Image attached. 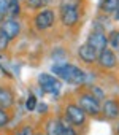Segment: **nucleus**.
<instances>
[{
	"mask_svg": "<svg viewBox=\"0 0 119 135\" xmlns=\"http://www.w3.org/2000/svg\"><path fill=\"white\" fill-rule=\"evenodd\" d=\"M102 111L108 119H114L119 116V103L116 100H106L102 107Z\"/></svg>",
	"mask_w": 119,
	"mask_h": 135,
	"instance_id": "obj_11",
	"label": "nucleus"
},
{
	"mask_svg": "<svg viewBox=\"0 0 119 135\" xmlns=\"http://www.w3.org/2000/svg\"><path fill=\"white\" fill-rule=\"evenodd\" d=\"M78 56H80V59H81V60H84V62L91 64V62H95V60H97L98 52H97L91 45L84 43V45H81V46L78 48Z\"/></svg>",
	"mask_w": 119,
	"mask_h": 135,
	"instance_id": "obj_10",
	"label": "nucleus"
},
{
	"mask_svg": "<svg viewBox=\"0 0 119 135\" xmlns=\"http://www.w3.org/2000/svg\"><path fill=\"white\" fill-rule=\"evenodd\" d=\"M97 62H98V65L102 67V69H108L110 70V69H114V67L117 65V57H116V54H114L113 49L105 48V49H102L98 52Z\"/></svg>",
	"mask_w": 119,
	"mask_h": 135,
	"instance_id": "obj_9",
	"label": "nucleus"
},
{
	"mask_svg": "<svg viewBox=\"0 0 119 135\" xmlns=\"http://www.w3.org/2000/svg\"><path fill=\"white\" fill-rule=\"evenodd\" d=\"M65 119L73 126H83L86 121V113L83 111V108L80 105L70 103L65 108Z\"/></svg>",
	"mask_w": 119,
	"mask_h": 135,
	"instance_id": "obj_6",
	"label": "nucleus"
},
{
	"mask_svg": "<svg viewBox=\"0 0 119 135\" xmlns=\"http://www.w3.org/2000/svg\"><path fill=\"white\" fill-rule=\"evenodd\" d=\"M38 84L43 89V92H46V94H59L62 89V83L56 76L48 75V73H41L38 76Z\"/></svg>",
	"mask_w": 119,
	"mask_h": 135,
	"instance_id": "obj_4",
	"label": "nucleus"
},
{
	"mask_svg": "<svg viewBox=\"0 0 119 135\" xmlns=\"http://www.w3.org/2000/svg\"><path fill=\"white\" fill-rule=\"evenodd\" d=\"M61 21L65 27H73L80 21V0H62Z\"/></svg>",
	"mask_w": 119,
	"mask_h": 135,
	"instance_id": "obj_2",
	"label": "nucleus"
},
{
	"mask_svg": "<svg viewBox=\"0 0 119 135\" xmlns=\"http://www.w3.org/2000/svg\"><path fill=\"white\" fill-rule=\"evenodd\" d=\"M48 2L49 0H26V5L29 7V8H32V10H43L46 5H48Z\"/></svg>",
	"mask_w": 119,
	"mask_h": 135,
	"instance_id": "obj_17",
	"label": "nucleus"
},
{
	"mask_svg": "<svg viewBox=\"0 0 119 135\" xmlns=\"http://www.w3.org/2000/svg\"><path fill=\"white\" fill-rule=\"evenodd\" d=\"M19 13H21V3H19V2H10L7 16H8V18H18Z\"/></svg>",
	"mask_w": 119,
	"mask_h": 135,
	"instance_id": "obj_16",
	"label": "nucleus"
},
{
	"mask_svg": "<svg viewBox=\"0 0 119 135\" xmlns=\"http://www.w3.org/2000/svg\"><path fill=\"white\" fill-rule=\"evenodd\" d=\"M57 124H59V129H61V133H62V135H76V132L73 130L72 124H70V122H67V119H65V118L57 119Z\"/></svg>",
	"mask_w": 119,
	"mask_h": 135,
	"instance_id": "obj_14",
	"label": "nucleus"
},
{
	"mask_svg": "<svg viewBox=\"0 0 119 135\" xmlns=\"http://www.w3.org/2000/svg\"><path fill=\"white\" fill-rule=\"evenodd\" d=\"M8 5H10V0H0V19H3V16H7Z\"/></svg>",
	"mask_w": 119,
	"mask_h": 135,
	"instance_id": "obj_20",
	"label": "nucleus"
},
{
	"mask_svg": "<svg viewBox=\"0 0 119 135\" xmlns=\"http://www.w3.org/2000/svg\"><path fill=\"white\" fill-rule=\"evenodd\" d=\"M87 45H91L97 52H100L102 49H105L108 46V35L105 33L103 29H95L89 33Z\"/></svg>",
	"mask_w": 119,
	"mask_h": 135,
	"instance_id": "obj_7",
	"label": "nucleus"
},
{
	"mask_svg": "<svg viewBox=\"0 0 119 135\" xmlns=\"http://www.w3.org/2000/svg\"><path fill=\"white\" fill-rule=\"evenodd\" d=\"M117 8H119V0H103L100 3V10L105 15H114Z\"/></svg>",
	"mask_w": 119,
	"mask_h": 135,
	"instance_id": "obj_13",
	"label": "nucleus"
},
{
	"mask_svg": "<svg viewBox=\"0 0 119 135\" xmlns=\"http://www.w3.org/2000/svg\"><path fill=\"white\" fill-rule=\"evenodd\" d=\"M52 73L56 76H61L64 81L70 84H83L86 81V73L80 67L73 64H59L52 67Z\"/></svg>",
	"mask_w": 119,
	"mask_h": 135,
	"instance_id": "obj_1",
	"label": "nucleus"
},
{
	"mask_svg": "<svg viewBox=\"0 0 119 135\" xmlns=\"http://www.w3.org/2000/svg\"><path fill=\"white\" fill-rule=\"evenodd\" d=\"M10 2H19V0H10Z\"/></svg>",
	"mask_w": 119,
	"mask_h": 135,
	"instance_id": "obj_25",
	"label": "nucleus"
},
{
	"mask_svg": "<svg viewBox=\"0 0 119 135\" xmlns=\"http://www.w3.org/2000/svg\"><path fill=\"white\" fill-rule=\"evenodd\" d=\"M8 121H10V116L7 113V110L5 108H0V129H2L3 126H7Z\"/></svg>",
	"mask_w": 119,
	"mask_h": 135,
	"instance_id": "obj_19",
	"label": "nucleus"
},
{
	"mask_svg": "<svg viewBox=\"0 0 119 135\" xmlns=\"http://www.w3.org/2000/svg\"><path fill=\"white\" fill-rule=\"evenodd\" d=\"M46 135H62L59 124H57V119H49L46 122Z\"/></svg>",
	"mask_w": 119,
	"mask_h": 135,
	"instance_id": "obj_15",
	"label": "nucleus"
},
{
	"mask_svg": "<svg viewBox=\"0 0 119 135\" xmlns=\"http://www.w3.org/2000/svg\"><path fill=\"white\" fill-rule=\"evenodd\" d=\"M108 43L111 45V48H114V49H119V30H114V32H111V35L108 37Z\"/></svg>",
	"mask_w": 119,
	"mask_h": 135,
	"instance_id": "obj_18",
	"label": "nucleus"
},
{
	"mask_svg": "<svg viewBox=\"0 0 119 135\" xmlns=\"http://www.w3.org/2000/svg\"><path fill=\"white\" fill-rule=\"evenodd\" d=\"M8 43H10V40H8V37L0 30V51H3V49H7V46H8Z\"/></svg>",
	"mask_w": 119,
	"mask_h": 135,
	"instance_id": "obj_21",
	"label": "nucleus"
},
{
	"mask_svg": "<svg viewBox=\"0 0 119 135\" xmlns=\"http://www.w3.org/2000/svg\"><path fill=\"white\" fill-rule=\"evenodd\" d=\"M117 133H119V124H117Z\"/></svg>",
	"mask_w": 119,
	"mask_h": 135,
	"instance_id": "obj_26",
	"label": "nucleus"
},
{
	"mask_svg": "<svg viewBox=\"0 0 119 135\" xmlns=\"http://www.w3.org/2000/svg\"><path fill=\"white\" fill-rule=\"evenodd\" d=\"M35 105H37V99H35L33 95H30V97L27 99V102H26V107H27V110H29V111H32V110L35 108Z\"/></svg>",
	"mask_w": 119,
	"mask_h": 135,
	"instance_id": "obj_22",
	"label": "nucleus"
},
{
	"mask_svg": "<svg viewBox=\"0 0 119 135\" xmlns=\"http://www.w3.org/2000/svg\"><path fill=\"white\" fill-rule=\"evenodd\" d=\"M16 135H33V130H32V127H29V126H26V127H22Z\"/></svg>",
	"mask_w": 119,
	"mask_h": 135,
	"instance_id": "obj_23",
	"label": "nucleus"
},
{
	"mask_svg": "<svg viewBox=\"0 0 119 135\" xmlns=\"http://www.w3.org/2000/svg\"><path fill=\"white\" fill-rule=\"evenodd\" d=\"M14 102V97H13V92L8 89V88H0V108H8L11 107Z\"/></svg>",
	"mask_w": 119,
	"mask_h": 135,
	"instance_id": "obj_12",
	"label": "nucleus"
},
{
	"mask_svg": "<svg viewBox=\"0 0 119 135\" xmlns=\"http://www.w3.org/2000/svg\"><path fill=\"white\" fill-rule=\"evenodd\" d=\"M0 30L8 37V40H13L21 33V22L16 18H7L0 24Z\"/></svg>",
	"mask_w": 119,
	"mask_h": 135,
	"instance_id": "obj_8",
	"label": "nucleus"
},
{
	"mask_svg": "<svg viewBox=\"0 0 119 135\" xmlns=\"http://www.w3.org/2000/svg\"><path fill=\"white\" fill-rule=\"evenodd\" d=\"M114 19H116V21H119V8L114 11Z\"/></svg>",
	"mask_w": 119,
	"mask_h": 135,
	"instance_id": "obj_24",
	"label": "nucleus"
},
{
	"mask_svg": "<svg viewBox=\"0 0 119 135\" xmlns=\"http://www.w3.org/2000/svg\"><path fill=\"white\" fill-rule=\"evenodd\" d=\"M56 21V13L49 8H43L37 13V16L33 18V24L38 30H48L52 27Z\"/></svg>",
	"mask_w": 119,
	"mask_h": 135,
	"instance_id": "obj_3",
	"label": "nucleus"
},
{
	"mask_svg": "<svg viewBox=\"0 0 119 135\" xmlns=\"http://www.w3.org/2000/svg\"><path fill=\"white\" fill-rule=\"evenodd\" d=\"M78 102H80V107L83 108V111L87 113V114L95 116V114H98L102 111L98 99L95 95H92V94H81L80 99H78Z\"/></svg>",
	"mask_w": 119,
	"mask_h": 135,
	"instance_id": "obj_5",
	"label": "nucleus"
}]
</instances>
